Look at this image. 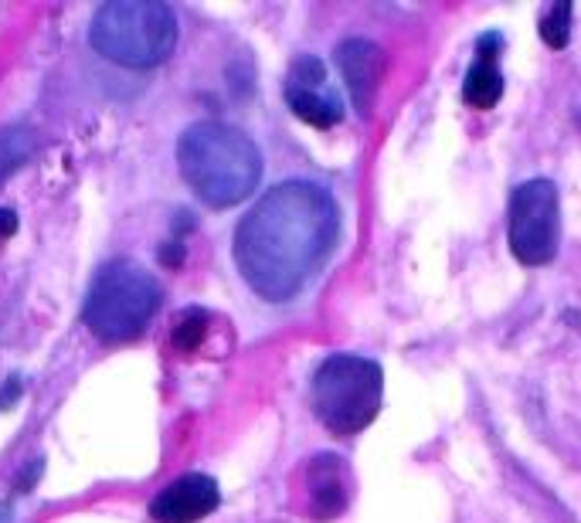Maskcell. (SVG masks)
Instances as JSON below:
<instances>
[{"mask_svg":"<svg viewBox=\"0 0 581 523\" xmlns=\"http://www.w3.org/2000/svg\"><path fill=\"white\" fill-rule=\"evenodd\" d=\"M341 211L327 187L286 180L255 201L235 228V266L252 293L269 303L293 299L331 258Z\"/></svg>","mask_w":581,"mask_h":523,"instance_id":"1","label":"cell"},{"mask_svg":"<svg viewBox=\"0 0 581 523\" xmlns=\"http://www.w3.org/2000/svg\"><path fill=\"white\" fill-rule=\"evenodd\" d=\"M177 164L187 187L208 208H235L263 180V154L242 129L205 119L187 126L177 140Z\"/></svg>","mask_w":581,"mask_h":523,"instance_id":"2","label":"cell"},{"mask_svg":"<svg viewBox=\"0 0 581 523\" xmlns=\"http://www.w3.org/2000/svg\"><path fill=\"white\" fill-rule=\"evenodd\" d=\"M89 41L122 69H157L177 48V18L160 0H112L96 11Z\"/></svg>","mask_w":581,"mask_h":523,"instance_id":"3","label":"cell"},{"mask_svg":"<svg viewBox=\"0 0 581 523\" xmlns=\"http://www.w3.org/2000/svg\"><path fill=\"white\" fill-rule=\"evenodd\" d=\"M384 398V371L381 364L354 354H331L313 374L309 402L319 425L334 435H357L364 432Z\"/></svg>","mask_w":581,"mask_h":523,"instance_id":"4","label":"cell"},{"mask_svg":"<svg viewBox=\"0 0 581 523\" xmlns=\"http://www.w3.org/2000/svg\"><path fill=\"white\" fill-rule=\"evenodd\" d=\"M157 306H160L157 279L144 266H137V262L119 258L99 269V276L92 279L82 319L92 330V337L106 344H122L147 330Z\"/></svg>","mask_w":581,"mask_h":523,"instance_id":"5","label":"cell"},{"mask_svg":"<svg viewBox=\"0 0 581 523\" xmlns=\"http://www.w3.org/2000/svg\"><path fill=\"white\" fill-rule=\"evenodd\" d=\"M561 241V198L544 177L513 187L510 194V251L521 266H548Z\"/></svg>","mask_w":581,"mask_h":523,"instance_id":"6","label":"cell"},{"mask_svg":"<svg viewBox=\"0 0 581 523\" xmlns=\"http://www.w3.org/2000/svg\"><path fill=\"white\" fill-rule=\"evenodd\" d=\"M283 92H286V106L293 109V116L316 129H331L344 119V102L327 79V65L316 55H299L289 65Z\"/></svg>","mask_w":581,"mask_h":523,"instance_id":"7","label":"cell"},{"mask_svg":"<svg viewBox=\"0 0 581 523\" xmlns=\"http://www.w3.org/2000/svg\"><path fill=\"white\" fill-rule=\"evenodd\" d=\"M221 503L218 483L205 473H187L174 480L160 496L150 503V516L157 523H198L208 513H215Z\"/></svg>","mask_w":581,"mask_h":523,"instance_id":"8","label":"cell"},{"mask_svg":"<svg viewBox=\"0 0 581 523\" xmlns=\"http://www.w3.org/2000/svg\"><path fill=\"white\" fill-rule=\"evenodd\" d=\"M337 65H341L344 86H347V92L354 99V109L361 116H367L374 99H377L384 69H387V58H384L381 45H374L367 38H347L337 48Z\"/></svg>","mask_w":581,"mask_h":523,"instance_id":"9","label":"cell"},{"mask_svg":"<svg viewBox=\"0 0 581 523\" xmlns=\"http://www.w3.org/2000/svg\"><path fill=\"white\" fill-rule=\"evenodd\" d=\"M351 473L341 455H316L306 466V496L316 520H334L351 503Z\"/></svg>","mask_w":581,"mask_h":523,"instance_id":"10","label":"cell"},{"mask_svg":"<svg viewBox=\"0 0 581 523\" xmlns=\"http://www.w3.org/2000/svg\"><path fill=\"white\" fill-rule=\"evenodd\" d=\"M503 96V76L496 72V65H486V61H476L473 69L466 72V82H463V99L466 106L473 109H493Z\"/></svg>","mask_w":581,"mask_h":523,"instance_id":"11","label":"cell"},{"mask_svg":"<svg viewBox=\"0 0 581 523\" xmlns=\"http://www.w3.org/2000/svg\"><path fill=\"white\" fill-rule=\"evenodd\" d=\"M35 154V134L28 126H0V184Z\"/></svg>","mask_w":581,"mask_h":523,"instance_id":"12","label":"cell"},{"mask_svg":"<svg viewBox=\"0 0 581 523\" xmlns=\"http://www.w3.org/2000/svg\"><path fill=\"white\" fill-rule=\"evenodd\" d=\"M208 326H211V316L205 309H184L177 319H174V330H170V344L174 351L180 354H194L205 337H208Z\"/></svg>","mask_w":581,"mask_h":523,"instance_id":"13","label":"cell"},{"mask_svg":"<svg viewBox=\"0 0 581 523\" xmlns=\"http://www.w3.org/2000/svg\"><path fill=\"white\" fill-rule=\"evenodd\" d=\"M541 41L548 48H568L571 41V4L568 0H561V4H554L544 18H541Z\"/></svg>","mask_w":581,"mask_h":523,"instance_id":"14","label":"cell"},{"mask_svg":"<svg viewBox=\"0 0 581 523\" xmlns=\"http://www.w3.org/2000/svg\"><path fill=\"white\" fill-rule=\"evenodd\" d=\"M500 51H503V38H500L496 31H490V34H483V38L476 41V55H480V61H486V65H493Z\"/></svg>","mask_w":581,"mask_h":523,"instance_id":"15","label":"cell"},{"mask_svg":"<svg viewBox=\"0 0 581 523\" xmlns=\"http://www.w3.org/2000/svg\"><path fill=\"white\" fill-rule=\"evenodd\" d=\"M160 262H164V266H170V269H177L180 266V262H184V245L180 241H167V245H160Z\"/></svg>","mask_w":581,"mask_h":523,"instance_id":"16","label":"cell"},{"mask_svg":"<svg viewBox=\"0 0 581 523\" xmlns=\"http://www.w3.org/2000/svg\"><path fill=\"white\" fill-rule=\"evenodd\" d=\"M41 470H45V466H41V460H35V463L28 466V473H21V476H18V490H21V493H31V490H35V483H38V476H41Z\"/></svg>","mask_w":581,"mask_h":523,"instance_id":"17","label":"cell"},{"mask_svg":"<svg viewBox=\"0 0 581 523\" xmlns=\"http://www.w3.org/2000/svg\"><path fill=\"white\" fill-rule=\"evenodd\" d=\"M18 231V215L14 211H0V238H11Z\"/></svg>","mask_w":581,"mask_h":523,"instance_id":"18","label":"cell"},{"mask_svg":"<svg viewBox=\"0 0 581 523\" xmlns=\"http://www.w3.org/2000/svg\"><path fill=\"white\" fill-rule=\"evenodd\" d=\"M18 395H21V381H18V377H11V381H8V387L0 391V408H8V405L18 398Z\"/></svg>","mask_w":581,"mask_h":523,"instance_id":"19","label":"cell"}]
</instances>
